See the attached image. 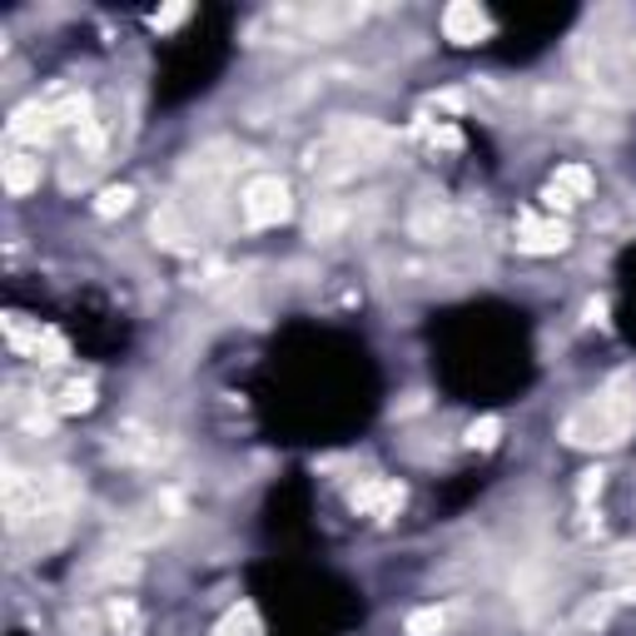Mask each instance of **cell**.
<instances>
[{
    "mask_svg": "<svg viewBox=\"0 0 636 636\" xmlns=\"http://www.w3.org/2000/svg\"><path fill=\"white\" fill-rule=\"evenodd\" d=\"M353 219H358V209L348 204V199H318L314 214H308V234H314V239H338Z\"/></svg>",
    "mask_w": 636,
    "mask_h": 636,
    "instance_id": "3957f363",
    "label": "cell"
},
{
    "mask_svg": "<svg viewBox=\"0 0 636 636\" xmlns=\"http://www.w3.org/2000/svg\"><path fill=\"white\" fill-rule=\"evenodd\" d=\"M80 407H89V383H70L60 398V413H80Z\"/></svg>",
    "mask_w": 636,
    "mask_h": 636,
    "instance_id": "9c48e42d",
    "label": "cell"
},
{
    "mask_svg": "<svg viewBox=\"0 0 636 636\" xmlns=\"http://www.w3.org/2000/svg\"><path fill=\"white\" fill-rule=\"evenodd\" d=\"M40 184V159L35 155H10L6 159V189L10 194H30V189Z\"/></svg>",
    "mask_w": 636,
    "mask_h": 636,
    "instance_id": "52a82bcc",
    "label": "cell"
},
{
    "mask_svg": "<svg viewBox=\"0 0 636 636\" xmlns=\"http://www.w3.org/2000/svg\"><path fill=\"white\" fill-rule=\"evenodd\" d=\"M239 219L248 229H268L288 219V184L278 174H258L239 189Z\"/></svg>",
    "mask_w": 636,
    "mask_h": 636,
    "instance_id": "7a4b0ae2",
    "label": "cell"
},
{
    "mask_svg": "<svg viewBox=\"0 0 636 636\" xmlns=\"http://www.w3.org/2000/svg\"><path fill=\"white\" fill-rule=\"evenodd\" d=\"M497 433H502V427H497L492 417H487V423H473V433H467V437H473L477 447H492V443H497Z\"/></svg>",
    "mask_w": 636,
    "mask_h": 636,
    "instance_id": "8fae6325",
    "label": "cell"
},
{
    "mask_svg": "<svg viewBox=\"0 0 636 636\" xmlns=\"http://www.w3.org/2000/svg\"><path fill=\"white\" fill-rule=\"evenodd\" d=\"M586 194H592V174H586L582 165L556 169V179L547 184V199H552V204H582Z\"/></svg>",
    "mask_w": 636,
    "mask_h": 636,
    "instance_id": "277c9868",
    "label": "cell"
},
{
    "mask_svg": "<svg viewBox=\"0 0 636 636\" xmlns=\"http://www.w3.org/2000/svg\"><path fill=\"white\" fill-rule=\"evenodd\" d=\"M433 632H443V612H417V616H407V636H433Z\"/></svg>",
    "mask_w": 636,
    "mask_h": 636,
    "instance_id": "ba28073f",
    "label": "cell"
},
{
    "mask_svg": "<svg viewBox=\"0 0 636 636\" xmlns=\"http://www.w3.org/2000/svg\"><path fill=\"white\" fill-rule=\"evenodd\" d=\"M517 244L532 248V254H552V248H562V244H566V229H562V224H552V219H547V224L527 219V224H522V239H517Z\"/></svg>",
    "mask_w": 636,
    "mask_h": 636,
    "instance_id": "8992f818",
    "label": "cell"
},
{
    "mask_svg": "<svg viewBox=\"0 0 636 636\" xmlns=\"http://www.w3.org/2000/svg\"><path fill=\"white\" fill-rule=\"evenodd\" d=\"M443 30H447V40H477V35H487V15L477 6H447L443 10Z\"/></svg>",
    "mask_w": 636,
    "mask_h": 636,
    "instance_id": "5b68a950",
    "label": "cell"
},
{
    "mask_svg": "<svg viewBox=\"0 0 636 636\" xmlns=\"http://www.w3.org/2000/svg\"><path fill=\"white\" fill-rule=\"evenodd\" d=\"M636 427V373H616L602 393H592L566 417V443L572 447H616Z\"/></svg>",
    "mask_w": 636,
    "mask_h": 636,
    "instance_id": "6da1fadb",
    "label": "cell"
},
{
    "mask_svg": "<svg viewBox=\"0 0 636 636\" xmlns=\"http://www.w3.org/2000/svg\"><path fill=\"white\" fill-rule=\"evenodd\" d=\"M125 209H129V189H109V194H105V204H99V214H125Z\"/></svg>",
    "mask_w": 636,
    "mask_h": 636,
    "instance_id": "30bf717a",
    "label": "cell"
}]
</instances>
